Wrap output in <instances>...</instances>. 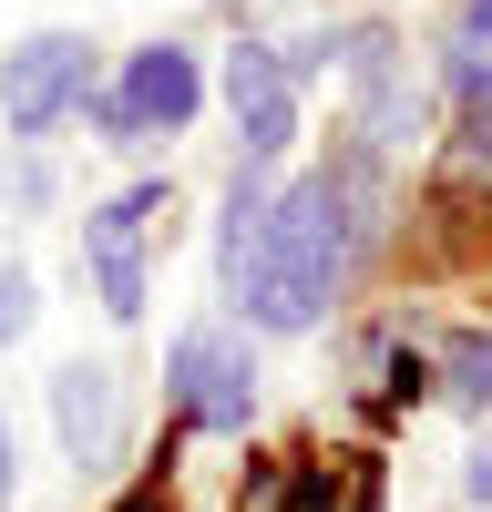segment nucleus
Wrapping results in <instances>:
<instances>
[{"instance_id": "f257e3e1", "label": "nucleus", "mask_w": 492, "mask_h": 512, "mask_svg": "<svg viewBox=\"0 0 492 512\" xmlns=\"http://www.w3.org/2000/svg\"><path fill=\"white\" fill-rule=\"evenodd\" d=\"M339 256H349V175L287 185L277 216H267V246H257V277H246L236 308L257 318V328H277V338L318 328L328 287H339Z\"/></svg>"}, {"instance_id": "f03ea898", "label": "nucleus", "mask_w": 492, "mask_h": 512, "mask_svg": "<svg viewBox=\"0 0 492 512\" xmlns=\"http://www.w3.org/2000/svg\"><path fill=\"white\" fill-rule=\"evenodd\" d=\"M164 390H175V410L205 420V431H246V410H257V359H246V338H226V328H185L175 359H164Z\"/></svg>"}, {"instance_id": "7ed1b4c3", "label": "nucleus", "mask_w": 492, "mask_h": 512, "mask_svg": "<svg viewBox=\"0 0 492 512\" xmlns=\"http://www.w3.org/2000/svg\"><path fill=\"white\" fill-rule=\"evenodd\" d=\"M205 103V72L195 52H175V41H154V52H134V72H123V93L103 103V134L113 144H144V134H185Z\"/></svg>"}, {"instance_id": "20e7f679", "label": "nucleus", "mask_w": 492, "mask_h": 512, "mask_svg": "<svg viewBox=\"0 0 492 512\" xmlns=\"http://www.w3.org/2000/svg\"><path fill=\"white\" fill-rule=\"evenodd\" d=\"M82 82H93V52H82L72 31L21 41V52L0 62V113H11V134H52V123L82 103Z\"/></svg>"}, {"instance_id": "39448f33", "label": "nucleus", "mask_w": 492, "mask_h": 512, "mask_svg": "<svg viewBox=\"0 0 492 512\" xmlns=\"http://www.w3.org/2000/svg\"><path fill=\"white\" fill-rule=\"evenodd\" d=\"M144 216H164V185H134L82 216V267L103 287V318H144Z\"/></svg>"}, {"instance_id": "423d86ee", "label": "nucleus", "mask_w": 492, "mask_h": 512, "mask_svg": "<svg viewBox=\"0 0 492 512\" xmlns=\"http://www.w3.org/2000/svg\"><path fill=\"white\" fill-rule=\"evenodd\" d=\"M226 103H236V134H246V164L287 154V134H298V72H287L267 41H236L226 52Z\"/></svg>"}, {"instance_id": "0eeeda50", "label": "nucleus", "mask_w": 492, "mask_h": 512, "mask_svg": "<svg viewBox=\"0 0 492 512\" xmlns=\"http://www.w3.org/2000/svg\"><path fill=\"white\" fill-rule=\"evenodd\" d=\"M52 420H62V451L72 461H113L123 451V379L93 369V359H72L52 379Z\"/></svg>"}, {"instance_id": "6e6552de", "label": "nucleus", "mask_w": 492, "mask_h": 512, "mask_svg": "<svg viewBox=\"0 0 492 512\" xmlns=\"http://www.w3.org/2000/svg\"><path fill=\"white\" fill-rule=\"evenodd\" d=\"M267 216H277V195H267V175H257V164H246V175H236V195H226V236H216V277H226V297H246V277H257Z\"/></svg>"}, {"instance_id": "1a4fd4ad", "label": "nucleus", "mask_w": 492, "mask_h": 512, "mask_svg": "<svg viewBox=\"0 0 492 512\" xmlns=\"http://www.w3.org/2000/svg\"><path fill=\"white\" fill-rule=\"evenodd\" d=\"M31 308H41V297H31V277H21V267H0V349H11V338L31 328Z\"/></svg>"}, {"instance_id": "9d476101", "label": "nucleus", "mask_w": 492, "mask_h": 512, "mask_svg": "<svg viewBox=\"0 0 492 512\" xmlns=\"http://www.w3.org/2000/svg\"><path fill=\"white\" fill-rule=\"evenodd\" d=\"M451 390H462V400H492V338H472V349L451 359Z\"/></svg>"}, {"instance_id": "9b49d317", "label": "nucleus", "mask_w": 492, "mask_h": 512, "mask_svg": "<svg viewBox=\"0 0 492 512\" xmlns=\"http://www.w3.org/2000/svg\"><path fill=\"white\" fill-rule=\"evenodd\" d=\"M451 82H462V103L492 123V62H482V52H462V62H451Z\"/></svg>"}, {"instance_id": "f8f14e48", "label": "nucleus", "mask_w": 492, "mask_h": 512, "mask_svg": "<svg viewBox=\"0 0 492 512\" xmlns=\"http://www.w3.org/2000/svg\"><path fill=\"white\" fill-rule=\"evenodd\" d=\"M113 512H175V492H164V472H144V482H134V492H123Z\"/></svg>"}, {"instance_id": "ddd939ff", "label": "nucleus", "mask_w": 492, "mask_h": 512, "mask_svg": "<svg viewBox=\"0 0 492 512\" xmlns=\"http://www.w3.org/2000/svg\"><path fill=\"white\" fill-rule=\"evenodd\" d=\"M462 41H492V0H472V11H462Z\"/></svg>"}, {"instance_id": "4468645a", "label": "nucleus", "mask_w": 492, "mask_h": 512, "mask_svg": "<svg viewBox=\"0 0 492 512\" xmlns=\"http://www.w3.org/2000/svg\"><path fill=\"white\" fill-rule=\"evenodd\" d=\"M472 492H482V502H492V441H482V451H472Z\"/></svg>"}, {"instance_id": "2eb2a0df", "label": "nucleus", "mask_w": 492, "mask_h": 512, "mask_svg": "<svg viewBox=\"0 0 492 512\" xmlns=\"http://www.w3.org/2000/svg\"><path fill=\"white\" fill-rule=\"evenodd\" d=\"M0 502H11V420H0Z\"/></svg>"}]
</instances>
